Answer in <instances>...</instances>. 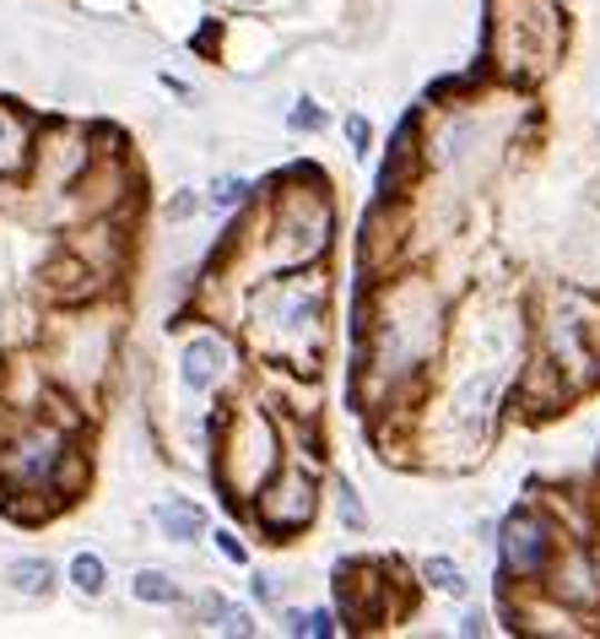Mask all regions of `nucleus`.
I'll use <instances>...</instances> for the list:
<instances>
[{"label": "nucleus", "instance_id": "obj_4", "mask_svg": "<svg viewBox=\"0 0 600 639\" xmlns=\"http://www.w3.org/2000/svg\"><path fill=\"white\" fill-rule=\"evenodd\" d=\"M184 390H211L217 385V375H222V341L217 337H196L190 347H184Z\"/></svg>", "mask_w": 600, "mask_h": 639}, {"label": "nucleus", "instance_id": "obj_12", "mask_svg": "<svg viewBox=\"0 0 600 639\" xmlns=\"http://www.w3.org/2000/svg\"><path fill=\"white\" fill-rule=\"evenodd\" d=\"M320 126H324V114L309 103V98H303V103L292 109V130H320Z\"/></svg>", "mask_w": 600, "mask_h": 639}, {"label": "nucleus", "instance_id": "obj_9", "mask_svg": "<svg viewBox=\"0 0 600 639\" xmlns=\"http://www.w3.org/2000/svg\"><path fill=\"white\" fill-rule=\"evenodd\" d=\"M422 575H428V586H439L449 597H466V575H460V563H449V558H428L422 563Z\"/></svg>", "mask_w": 600, "mask_h": 639}, {"label": "nucleus", "instance_id": "obj_8", "mask_svg": "<svg viewBox=\"0 0 600 639\" xmlns=\"http://www.w3.org/2000/svg\"><path fill=\"white\" fill-rule=\"evenodd\" d=\"M71 580H77L81 597H103L109 569H103V558H98V553H77V558H71Z\"/></svg>", "mask_w": 600, "mask_h": 639}, {"label": "nucleus", "instance_id": "obj_5", "mask_svg": "<svg viewBox=\"0 0 600 639\" xmlns=\"http://www.w3.org/2000/svg\"><path fill=\"white\" fill-rule=\"evenodd\" d=\"M152 515H158V526H162L168 542H196L200 531H206V510L190 505V499H162Z\"/></svg>", "mask_w": 600, "mask_h": 639}, {"label": "nucleus", "instance_id": "obj_3", "mask_svg": "<svg viewBox=\"0 0 600 639\" xmlns=\"http://www.w3.org/2000/svg\"><path fill=\"white\" fill-rule=\"evenodd\" d=\"M54 461H60V433H33V439H22V445L6 456V471H11L22 488H43Z\"/></svg>", "mask_w": 600, "mask_h": 639}, {"label": "nucleus", "instance_id": "obj_1", "mask_svg": "<svg viewBox=\"0 0 600 639\" xmlns=\"http://www.w3.org/2000/svg\"><path fill=\"white\" fill-rule=\"evenodd\" d=\"M547 563H552V526L536 510H514L503 520V569L530 580L547 575Z\"/></svg>", "mask_w": 600, "mask_h": 639}, {"label": "nucleus", "instance_id": "obj_7", "mask_svg": "<svg viewBox=\"0 0 600 639\" xmlns=\"http://www.w3.org/2000/svg\"><path fill=\"white\" fill-rule=\"evenodd\" d=\"M130 591H136L141 601H152V607H179V601H184V591H179L162 569H141V575L130 580Z\"/></svg>", "mask_w": 600, "mask_h": 639}, {"label": "nucleus", "instance_id": "obj_15", "mask_svg": "<svg viewBox=\"0 0 600 639\" xmlns=\"http://www.w3.org/2000/svg\"><path fill=\"white\" fill-rule=\"evenodd\" d=\"M481 629H487V618H481V612H471V618L460 623V635H481Z\"/></svg>", "mask_w": 600, "mask_h": 639}, {"label": "nucleus", "instance_id": "obj_10", "mask_svg": "<svg viewBox=\"0 0 600 639\" xmlns=\"http://www.w3.org/2000/svg\"><path fill=\"white\" fill-rule=\"evenodd\" d=\"M287 629H292V635L324 639V635H336V618H330V612H309V618H303V612H292V618H287Z\"/></svg>", "mask_w": 600, "mask_h": 639}, {"label": "nucleus", "instance_id": "obj_16", "mask_svg": "<svg viewBox=\"0 0 600 639\" xmlns=\"http://www.w3.org/2000/svg\"><path fill=\"white\" fill-rule=\"evenodd\" d=\"M217 542H222V553L233 558V563H243V548H239V542H233V537H217Z\"/></svg>", "mask_w": 600, "mask_h": 639}, {"label": "nucleus", "instance_id": "obj_2", "mask_svg": "<svg viewBox=\"0 0 600 639\" xmlns=\"http://www.w3.org/2000/svg\"><path fill=\"white\" fill-rule=\"evenodd\" d=\"M254 515L271 526V531H298V526H309V515H314V482L303 477V471H287L277 488L254 505Z\"/></svg>", "mask_w": 600, "mask_h": 639}, {"label": "nucleus", "instance_id": "obj_13", "mask_svg": "<svg viewBox=\"0 0 600 639\" xmlns=\"http://www.w3.org/2000/svg\"><path fill=\"white\" fill-rule=\"evenodd\" d=\"M347 141H352V152H358V158H368V120H362V114L347 120Z\"/></svg>", "mask_w": 600, "mask_h": 639}, {"label": "nucleus", "instance_id": "obj_11", "mask_svg": "<svg viewBox=\"0 0 600 639\" xmlns=\"http://www.w3.org/2000/svg\"><path fill=\"white\" fill-rule=\"evenodd\" d=\"M243 196H249V184H243V179H222V184H211V207H217V212L239 207Z\"/></svg>", "mask_w": 600, "mask_h": 639}, {"label": "nucleus", "instance_id": "obj_14", "mask_svg": "<svg viewBox=\"0 0 600 639\" xmlns=\"http://www.w3.org/2000/svg\"><path fill=\"white\" fill-rule=\"evenodd\" d=\"M341 515H347L352 526H362V505H358V493H352V488H341Z\"/></svg>", "mask_w": 600, "mask_h": 639}, {"label": "nucleus", "instance_id": "obj_6", "mask_svg": "<svg viewBox=\"0 0 600 639\" xmlns=\"http://www.w3.org/2000/svg\"><path fill=\"white\" fill-rule=\"evenodd\" d=\"M6 575H11V591H22V597H33V601L54 597V569H49V558H17Z\"/></svg>", "mask_w": 600, "mask_h": 639}]
</instances>
